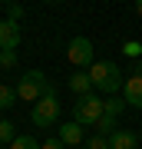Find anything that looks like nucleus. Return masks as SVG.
Instances as JSON below:
<instances>
[{"label": "nucleus", "mask_w": 142, "mask_h": 149, "mask_svg": "<svg viewBox=\"0 0 142 149\" xmlns=\"http://www.w3.org/2000/svg\"><path fill=\"white\" fill-rule=\"evenodd\" d=\"M89 73V80H93V90H103V93H119L122 90V73H119V66L116 63H109V60H96V63L86 70Z\"/></svg>", "instance_id": "obj_1"}, {"label": "nucleus", "mask_w": 142, "mask_h": 149, "mask_svg": "<svg viewBox=\"0 0 142 149\" xmlns=\"http://www.w3.org/2000/svg\"><path fill=\"white\" fill-rule=\"evenodd\" d=\"M46 93H53V83L43 70H26L20 76V83H17V100H23V103H37Z\"/></svg>", "instance_id": "obj_2"}, {"label": "nucleus", "mask_w": 142, "mask_h": 149, "mask_svg": "<svg viewBox=\"0 0 142 149\" xmlns=\"http://www.w3.org/2000/svg\"><path fill=\"white\" fill-rule=\"evenodd\" d=\"M106 113V100L96 93H86V96H76V106H73V119L79 126H96V119H99Z\"/></svg>", "instance_id": "obj_3"}, {"label": "nucleus", "mask_w": 142, "mask_h": 149, "mask_svg": "<svg viewBox=\"0 0 142 149\" xmlns=\"http://www.w3.org/2000/svg\"><path fill=\"white\" fill-rule=\"evenodd\" d=\"M30 119L37 123V126H43V129H50L53 123L60 119V100H56V90H53V93H46V96H40V100L33 103Z\"/></svg>", "instance_id": "obj_4"}, {"label": "nucleus", "mask_w": 142, "mask_h": 149, "mask_svg": "<svg viewBox=\"0 0 142 149\" xmlns=\"http://www.w3.org/2000/svg\"><path fill=\"white\" fill-rule=\"evenodd\" d=\"M66 56H69V63H73L76 70H89V66L96 63L93 43L86 40V37H73V40H69V50H66Z\"/></svg>", "instance_id": "obj_5"}, {"label": "nucleus", "mask_w": 142, "mask_h": 149, "mask_svg": "<svg viewBox=\"0 0 142 149\" xmlns=\"http://www.w3.org/2000/svg\"><path fill=\"white\" fill-rule=\"evenodd\" d=\"M20 40H23V33H20V23L17 20H0V50H17L20 47Z\"/></svg>", "instance_id": "obj_6"}, {"label": "nucleus", "mask_w": 142, "mask_h": 149, "mask_svg": "<svg viewBox=\"0 0 142 149\" xmlns=\"http://www.w3.org/2000/svg\"><path fill=\"white\" fill-rule=\"evenodd\" d=\"M122 100L129 103V106L142 109V73H132L126 83H122Z\"/></svg>", "instance_id": "obj_7"}, {"label": "nucleus", "mask_w": 142, "mask_h": 149, "mask_svg": "<svg viewBox=\"0 0 142 149\" xmlns=\"http://www.w3.org/2000/svg\"><path fill=\"white\" fill-rule=\"evenodd\" d=\"M83 136H86V129L79 126L76 119H73V123H63V126H60V139H63L66 146H79V143H83Z\"/></svg>", "instance_id": "obj_8"}, {"label": "nucleus", "mask_w": 142, "mask_h": 149, "mask_svg": "<svg viewBox=\"0 0 142 149\" xmlns=\"http://www.w3.org/2000/svg\"><path fill=\"white\" fill-rule=\"evenodd\" d=\"M69 90H73L76 96L93 93V80H89V73H86V70H76V73L69 76Z\"/></svg>", "instance_id": "obj_9"}, {"label": "nucleus", "mask_w": 142, "mask_h": 149, "mask_svg": "<svg viewBox=\"0 0 142 149\" xmlns=\"http://www.w3.org/2000/svg\"><path fill=\"white\" fill-rule=\"evenodd\" d=\"M109 149H136V136L129 129H112L109 133Z\"/></svg>", "instance_id": "obj_10"}, {"label": "nucleus", "mask_w": 142, "mask_h": 149, "mask_svg": "<svg viewBox=\"0 0 142 149\" xmlns=\"http://www.w3.org/2000/svg\"><path fill=\"white\" fill-rule=\"evenodd\" d=\"M116 119H119V116H109V113H103V116L96 119V126H93V129H96V133H103V136H109L112 129H116Z\"/></svg>", "instance_id": "obj_11"}, {"label": "nucleus", "mask_w": 142, "mask_h": 149, "mask_svg": "<svg viewBox=\"0 0 142 149\" xmlns=\"http://www.w3.org/2000/svg\"><path fill=\"white\" fill-rule=\"evenodd\" d=\"M13 103H17V90H10V86L0 83V109H10Z\"/></svg>", "instance_id": "obj_12"}, {"label": "nucleus", "mask_w": 142, "mask_h": 149, "mask_svg": "<svg viewBox=\"0 0 142 149\" xmlns=\"http://www.w3.org/2000/svg\"><path fill=\"white\" fill-rule=\"evenodd\" d=\"M10 149H40V143H37L33 136H13Z\"/></svg>", "instance_id": "obj_13"}, {"label": "nucleus", "mask_w": 142, "mask_h": 149, "mask_svg": "<svg viewBox=\"0 0 142 149\" xmlns=\"http://www.w3.org/2000/svg\"><path fill=\"white\" fill-rule=\"evenodd\" d=\"M129 103L126 100H116V96H109V100H106V113H109V116H122V109H126Z\"/></svg>", "instance_id": "obj_14"}, {"label": "nucleus", "mask_w": 142, "mask_h": 149, "mask_svg": "<svg viewBox=\"0 0 142 149\" xmlns=\"http://www.w3.org/2000/svg\"><path fill=\"white\" fill-rule=\"evenodd\" d=\"M0 66H3V70H13L17 66V50H0Z\"/></svg>", "instance_id": "obj_15"}, {"label": "nucleus", "mask_w": 142, "mask_h": 149, "mask_svg": "<svg viewBox=\"0 0 142 149\" xmlns=\"http://www.w3.org/2000/svg\"><path fill=\"white\" fill-rule=\"evenodd\" d=\"M13 123H7V119H0V143H13Z\"/></svg>", "instance_id": "obj_16"}, {"label": "nucleus", "mask_w": 142, "mask_h": 149, "mask_svg": "<svg viewBox=\"0 0 142 149\" xmlns=\"http://www.w3.org/2000/svg\"><path fill=\"white\" fill-rule=\"evenodd\" d=\"M86 149H109V136H103V133L89 136V146H86Z\"/></svg>", "instance_id": "obj_17"}, {"label": "nucleus", "mask_w": 142, "mask_h": 149, "mask_svg": "<svg viewBox=\"0 0 142 149\" xmlns=\"http://www.w3.org/2000/svg\"><path fill=\"white\" fill-rule=\"evenodd\" d=\"M122 53H126V56H139V53H142V47H139L136 40H126V43H122Z\"/></svg>", "instance_id": "obj_18"}, {"label": "nucleus", "mask_w": 142, "mask_h": 149, "mask_svg": "<svg viewBox=\"0 0 142 149\" xmlns=\"http://www.w3.org/2000/svg\"><path fill=\"white\" fill-rule=\"evenodd\" d=\"M66 143H63V139H60V136H53V139H46V143H43L40 149H63Z\"/></svg>", "instance_id": "obj_19"}, {"label": "nucleus", "mask_w": 142, "mask_h": 149, "mask_svg": "<svg viewBox=\"0 0 142 149\" xmlns=\"http://www.w3.org/2000/svg\"><path fill=\"white\" fill-rule=\"evenodd\" d=\"M23 17V7L20 3H10V20H20Z\"/></svg>", "instance_id": "obj_20"}, {"label": "nucleus", "mask_w": 142, "mask_h": 149, "mask_svg": "<svg viewBox=\"0 0 142 149\" xmlns=\"http://www.w3.org/2000/svg\"><path fill=\"white\" fill-rule=\"evenodd\" d=\"M136 13H139V17H142V0H136Z\"/></svg>", "instance_id": "obj_21"}, {"label": "nucleus", "mask_w": 142, "mask_h": 149, "mask_svg": "<svg viewBox=\"0 0 142 149\" xmlns=\"http://www.w3.org/2000/svg\"><path fill=\"white\" fill-rule=\"evenodd\" d=\"M0 3H17V0H0Z\"/></svg>", "instance_id": "obj_22"}, {"label": "nucleus", "mask_w": 142, "mask_h": 149, "mask_svg": "<svg viewBox=\"0 0 142 149\" xmlns=\"http://www.w3.org/2000/svg\"><path fill=\"white\" fill-rule=\"evenodd\" d=\"M46 3H56V0H46Z\"/></svg>", "instance_id": "obj_23"}, {"label": "nucleus", "mask_w": 142, "mask_h": 149, "mask_svg": "<svg viewBox=\"0 0 142 149\" xmlns=\"http://www.w3.org/2000/svg\"><path fill=\"white\" fill-rule=\"evenodd\" d=\"M73 149H79V146H73Z\"/></svg>", "instance_id": "obj_24"}, {"label": "nucleus", "mask_w": 142, "mask_h": 149, "mask_svg": "<svg viewBox=\"0 0 142 149\" xmlns=\"http://www.w3.org/2000/svg\"><path fill=\"white\" fill-rule=\"evenodd\" d=\"M139 73H142V70H139Z\"/></svg>", "instance_id": "obj_25"}]
</instances>
